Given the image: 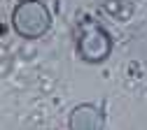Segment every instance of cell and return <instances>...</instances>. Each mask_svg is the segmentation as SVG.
I'll list each match as a JSON object with an SVG mask.
<instances>
[{
  "label": "cell",
  "instance_id": "7a4b0ae2",
  "mask_svg": "<svg viewBox=\"0 0 147 130\" xmlns=\"http://www.w3.org/2000/svg\"><path fill=\"white\" fill-rule=\"evenodd\" d=\"M77 53L86 63H103L112 53V37L96 23H84L77 37Z\"/></svg>",
  "mask_w": 147,
  "mask_h": 130
},
{
  "label": "cell",
  "instance_id": "6da1fadb",
  "mask_svg": "<svg viewBox=\"0 0 147 130\" xmlns=\"http://www.w3.org/2000/svg\"><path fill=\"white\" fill-rule=\"evenodd\" d=\"M12 23L24 40H40L51 28V12L42 0H21L12 12Z\"/></svg>",
  "mask_w": 147,
  "mask_h": 130
},
{
  "label": "cell",
  "instance_id": "3957f363",
  "mask_svg": "<svg viewBox=\"0 0 147 130\" xmlns=\"http://www.w3.org/2000/svg\"><path fill=\"white\" fill-rule=\"evenodd\" d=\"M70 130H105V114L96 105H77L68 119Z\"/></svg>",
  "mask_w": 147,
  "mask_h": 130
}]
</instances>
